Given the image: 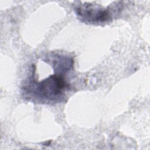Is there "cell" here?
<instances>
[{
	"instance_id": "6da1fadb",
	"label": "cell",
	"mask_w": 150,
	"mask_h": 150,
	"mask_svg": "<svg viewBox=\"0 0 150 150\" xmlns=\"http://www.w3.org/2000/svg\"><path fill=\"white\" fill-rule=\"evenodd\" d=\"M64 73L56 72L41 81L30 78L23 87V93L28 98L46 104L62 102L69 85L64 78Z\"/></svg>"
},
{
	"instance_id": "7a4b0ae2",
	"label": "cell",
	"mask_w": 150,
	"mask_h": 150,
	"mask_svg": "<svg viewBox=\"0 0 150 150\" xmlns=\"http://www.w3.org/2000/svg\"><path fill=\"white\" fill-rule=\"evenodd\" d=\"M74 11L80 19L90 23H103L112 20L113 16L118 14L122 9V4L116 2L107 8L91 2H77Z\"/></svg>"
}]
</instances>
